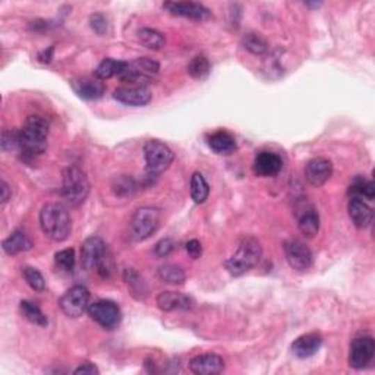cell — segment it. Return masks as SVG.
Returning <instances> with one entry per match:
<instances>
[{
  "mask_svg": "<svg viewBox=\"0 0 375 375\" xmlns=\"http://www.w3.org/2000/svg\"><path fill=\"white\" fill-rule=\"evenodd\" d=\"M40 226L49 239L63 242L72 232V220L62 202H47L40 212Z\"/></svg>",
  "mask_w": 375,
  "mask_h": 375,
  "instance_id": "6da1fadb",
  "label": "cell"
},
{
  "mask_svg": "<svg viewBox=\"0 0 375 375\" xmlns=\"http://www.w3.org/2000/svg\"><path fill=\"white\" fill-rule=\"evenodd\" d=\"M47 120L37 115L29 116L19 131V150L26 157H35L43 154L47 148Z\"/></svg>",
  "mask_w": 375,
  "mask_h": 375,
  "instance_id": "7a4b0ae2",
  "label": "cell"
},
{
  "mask_svg": "<svg viewBox=\"0 0 375 375\" xmlns=\"http://www.w3.org/2000/svg\"><path fill=\"white\" fill-rule=\"evenodd\" d=\"M81 264L86 270H95L103 279L113 273V260L104 241L99 236H91L81 246Z\"/></svg>",
  "mask_w": 375,
  "mask_h": 375,
  "instance_id": "3957f363",
  "label": "cell"
},
{
  "mask_svg": "<svg viewBox=\"0 0 375 375\" xmlns=\"http://www.w3.org/2000/svg\"><path fill=\"white\" fill-rule=\"evenodd\" d=\"M261 257H262V246L260 241L254 238V236H246V238H244L242 242L239 244L234 254L226 260L225 267L232 276L239 277L246 271L253 270L255 266H258Z\"/></svg>",
  "mask_w": 375,
  "mask_h": 375,
  "instance_id": "277c9868",
  "label": "cell"
},
{
  "mask_svg": "<svg viewBox=\"0 0 375 375\" xmlns=\"http://www.w3.org/2000/svg\"><path fill=\"white\" fill-rule=\"evenodd\" d=\"M90 193V182L87 175L77 166H69L63 170L62 197L71 207L84 202Z\"/></svg>",
  "mask_w": 375,
  "mask_h": 375,
  "instance_id": "5b68a950",
  "label": "cell"
},
{
  "mask_svg": "<svg viewBox=\"0 0 375 375\" xmlns=\"http://www.w3.org/2000/svg\"><path fill=\"white\" fill-rule=\"evenodd\" d=\"M159 71L160 65L156 61L150 58H140L132 62H125L118 78L129 86L147 87V84L156 79Z\"/></svg>",
  "mask_w": 375,
  "mask_h": 375,
  "instance_id": "8992f818",
  "label": "cell"
},
{
  "mask_svg": "<svg viewBox=\"0 0 375 375\" xmlns=\"http://www.w3.org/2000/svg\"><path fill=\"white\" fill-rule=\"evenodd\" d=\"M144 157L147 164V175L157 177L170 168L175 160L172 148L159 140H148L144 145Z\"/></svg>",
  "mask_w": 375,
  "mask_h": 375,
  "instance_id": "52a82bcc",
  "label": "cell"
},
{
  "mask_svg": "<svg viewBox=\"0 0 375 375\" xmlns=\"http://www.w3.org/2000/svg\"><path fill=\"white\" fill-rule=\"evenodd\" d=\"M161 212L156 207H141L131 218V236L136 242L148 239L160 226Z\"/></svg>",
  "mask_w": 375,
  "mask_h": 375,
  "instance_id": "ba28073f",
  "label": "cell"
},
{
  "mask_svg": "<svg viewBox=\"0 0 375 375\" xmlns=\"http://www.w3.org/2000/svg\"><path fill=\"white\" fill-rule=\"evenodd\" d=\"M90 307V292L84 286H74L59 299V308L69 318H79Z\"/></svg>",
  "mask_w": 375,
  "mask_h": 375,
  "instance_id": "9c48e42d",
  "label": "cell"
},
{
  "mask_svg": "<svg viewBox=\"0 0 375 375\" xmlns=\"http://www.w3.org/2000/svg\"><path fill=\"white\" fill-rule=\"evenodd\" d=\"M88 314L94 321L106 330L116 328L122 321V311L113 301H97L90 303Z\"/></svg>",
  "mask_w": 375,
  "mask_h": 375,
  "instance_id": "30bf717a",
  "label": "cell"
},
{
  "mask_svg": "<svg viewBox=\"0 0 375 375\" xmlns=\"http://www.w3.org/2000/svg\"><path fill=\"white\" fill-rule=\"evenodd\" d=\"M285 255L289 262V266L296 271H307L312 267L314 257L311 249L305 245L302 241L289 239L283 245Z\"/></svg>",
  "mask_w": 375,
  "mask_h": 375,
  "instance_id": "8fae6325",
  "label": "cell"
},
{
  "mask_svg": "<svg viewBox=\"0 0 375 375\" xmlns=\"http://www.w3.org/2000/svg\"><path fill=\"white\" fill-rule=\"evenodd\" d=\"M375 353V342L371 336L356 337L351 344L349 365L355 369L367 368Z\"/></svg>",
  "mask_w": 375,
  "mask_h": 375,
  "instance_id": "7c38bea8",
  "label": "cell"
},
{
  "mask_svg": "<svg viewBox=\"0 0 375 375\" xmlns=\"http://www.w3.org/2000/svg\"><path fill=\"white\" fill-rule=\"evenodd\" d=\"M163 9L170 12L172 15L188 18L192 21H207L212 18V10L201 3L196 2H166Z\"/></svg>",
  "mask_w": 375,
  "mask_h": 375,
  "instance_id": "4fadbf2b",
  "label": "cell"
},
{
  "mask_svg": "<svg viewBox=\"0 0 375 375\" xmlns=\"http://www.w3.org/2000/svg\"><path fill=\"white\" fill-rule=\"evenodd\" d=\"M113 97H115V100H118L119 103L125 106L144 107L151 102L152 94L144 86H127V87L116 88L113 93Z\"/></svg>",
  "mask_w": 375,
  "mask_h": 375,
  "instance_id": "5bb4252c",
  "label": "cell"
},
{
  "mask_svg": "<svg viewBox=\"0 0 375 375\" xmlns=\"http://www.w3.org/2000/svg\"><path fill=\"white\" fill-rule=\"evenodd\" d=\"M331 175L333 163L326 157L311 159L307 166H305V177H307L308 182L315 188L323 186L331 177Z\"/></svg>",
  "mask_w": 375,
  "mask_h": 375,
  "instance_id": "9a60e30c",
  "label": "cell"
},
{
  "mask_svg": "<svg viewBox=\"0 0 375 375\" xmlns=\"http://www.w3.org/2000/svg\"><path fill=\"white\" fill-rule=\"evenodd\" d=\"M189 369L198 375H216L225 369V360L216 353H202L189 360Z\"/></svg>",
  "mask_w": 375,
  "mask_h": 375,
  "instance_id": "2e32d148",
  "label": "cell"
},
{
  "mask_svg": "<svg viewBox=\"0 0 375 375\" xmlns=\"http://www.w3.org/2000/svg\"><path fill=\"white\" fill-rule=\"evenodd\" d=\"M283 169V160L279 154L271 151H261L254 160V172L261 177L276 176Z\"/></svg>",
  "mask_w": 375,
  "mask_h": 375,
  "instance_id": "e0dca14e",
  "label": "cell"
},
{
  "mask_svg": "<svg viewBox=\"0 0 375 375\" xmlns=\"http://www.w3.org/2000/svg\"><path fill=\"white\" fill-rule=\"evenodd\" d=\"M71 87L75 94L84 100H99L104 95L106 87L97 78H77L71 81Z\"/></svg>",
  "mask_w": 375,
  "mask_h": 375,
  "instance_id": "ac0fdd59",
  "label": "cell"
},
{
  "mask_svg": "<svg viewBox=\"0 0 375 375\" xmlns=\"http://www.w3.org/2000/svg\"><path fill=\"white\" fill-rule=\"evenodd\" d=\"M347 212L352 220L353 226L358 229H367L372 223V208L362 200L358 197H351L349 204H347Z\"/></svg>",
  "mask_w": 375,
  "mask_h": 375,
  "instance_id": "d6986e66",
  "label": "cell"
},
{
  "mask_svg": "<svg viewBox=\"0 0 375 375\" xmlns=\"http://www.w3.org/2000/svg\"><path fill=\"white\" fill-rule=\"evenodd\" d=\"M192 305V299L184 294H179V292H161L157 296V307L166 312L189 311Z\"/></svg>",
  "mask_w": 375,
  "mask_h": 375,
  "instance_id": "ffe728a7",
  "label": "cell"
},
{
  "mask_svg": "<svg viewBox=\"0 0 375 375\" xmlns=\"http://www.w3.org/2000/svg\"><path fill=\"white\" fill-rule=\"evenodd\" d=\"M323 344V337L318 333H307V335L299 336L294 343H292V352L296 358L305 359L314 356L319 347Z\"/></svg>",
  "mask_w": 375,
  "mask_h": 375,
  "instance_id": "44dd1931",
  "label": "cell"
},
{
  "mask_svg": "<svg viewBox=\"0 0 375 375\" xmlns=\"http://www.w3.org/2000/svg\"><path fill=\"white\" fill-rule=\"evenodd\" d=\"M298 228L307 238H314L319 230V216L315 207L311 204H303L298 208Z\"/></svg>",
  "mask_w": 375,
  "mask_h": 375,
  "instance_id": "7402d4cb",
  "label": "cell"
},
{
  "mask_svg": "<svg viewBox=\"0 0 375 375\" xmlns=\"http://www.w3.org/2000/svg\"><path fill=\"white\" fill-rule=\"evenodd\" d=\"M2 248L8 255H18L21 253L30 251L33 248V241L30 239V236L26 234L25 230L17 229L2 242Z\"/></svg>",
  "mask_w": 375,
  "mask_h": 375,
  "instance_id": "603a6c76",
  "label": "cell"
},
{
  "mask_svg": "<svg viewBox=\"0 0 375 375\" xmlns=\"http://www.w3.org/2000/svg\"><path fill=\"white\" fill-rule=\"evenodd\" d=\"M208 145H210V148L214 152H217V154L225 156L232 154V152H234L236 148H238L234 138L226 131H218L212 134L210 138H208Z\"/></svg>",
  "mask_w": 375,
  "mask_h": 375,
  "instance_id": "cb8c5ba5",
  "label": "cell"
},
{
  "mask_svg": "<svg viewBox=\"0 0 375 375\" xmlns=\"http://www.w3.org/2000/svg\"><path fill=\"white\" fill-rule=\"evenodd\" d=\"M159 279L168 285H184L186 280V274L182 267L175 264H164L157 271Z\"/></svg>",
  "mask_w": 375,
  "mask_h": 375,
  "instance_id": "d4e9b609",
  "label": "cell"
},
{
  "mask_svg": "<svg viewBox=\"0 0 375 375\" xmlns=\"http://www.w3.org/2000/svg\"><path fill=\"white\" fill-rule=\"evenodd\" d=\"M208 196H210V186H208L202 173L196 172L191 177V197L193 202L202 204L205 202Z\"/></svg>",
  "mask_w": 375,
  "mask_h": 375,
  "instance_id": "484cf974",
  "label": "cell"
},
{
  "mask_svg": "<svg viewBox=\"0 0 375 375\" xmlns=\"http://www.w3.org/2000/svg\"><path fill=\"white\" fill-rule=\"evenodd\" d=\"M349 193H351V197H358V198L372 201L375 197V189H374L372 180L365 179L362 176L355 177L353 182L351 184Z\"/></svg>",
  "mask_w": 375,
  "mask_h": 375,
  "instance_id": "4316f807",
  "label": "cell"
},
{
  "mask_svg": "<svg viewBox=\"0 0 375 375\" xmlns=\"http://www.w3.org/2000/svg\"><path fill=\"white\" fill-rule=\"evenodd\" d=\"M242 47L249 53L255 54V56H262V54H266L269 51V41L261 34L249 33L245 34L242 38Z\"/></svg>",
  "mask_w": 375,
  "mask_h": 375,
  "instance_id": "83f0119b",
  "label": "cell"
},
{
  "mask_svg": "<svg viewBox=\"0 0 375 375\" xmlns=\"http://www.w3.org/2000/svg\"><path fill=\"white\" fill-rule=\"evenodd\" d=\"M123 280L127 282L129 290L136 299H144L147 295V286L143 277L138 274L134 269H127L123 271Z\"/></svg>",
  "mask_w": 375,
  "mask_h": 375,
  "instance_id": "f1b7e54d",
  "label": "cell"
},
{
  "mask_svg": "<svg viewBox=\"0 0 375 375\" xmlns=\"http://www.w3.org/2000/svg\"><path fill=\"white\" fill-rule=\"evenodd\" d=\"M138 38L150 50H161L166 46V37L154 29H141L138 31Z\"/></svg>",
  "mask_w": 375,
  "mask_h": 375,
  "instance_id": "f546056e",
  "label": "cell"
},
{
  "mask_svg": "<svg viewBox=\"0 0 375 375\" xmlns=\"http://www.w3.org/2000/svg\"><path fill=\"white\" fill-rule=\"evenodd\" d=\"M125 62L122 61H116V59H104L99 66L95 67L94 71V78L104 81V79H110L113 77H119L122 67H123Z\"/></svg>",
  "mask_w": 375,
  "mask_h": 375,
  "instance_id": "4dcf8cb0",
  "label": "cell"
},
{
  "mask_svg": "<svg viewBox=\"0 0 375 375\" xmlns=\"http://www.w3.org/2000/svg\"><path fill=\"white\" fill-rule=\"evenodd\" d=\"M21 312L22 315L29 319L30 323L40 326V327H46L49 324L47 317L43 314L35 303L30 302V301H22L21 302Z\"/></svg>",
  "mask_w": 375,
  "mask_h": 375,
  "instance_id": "1f68e13d",
  "label": "cell"
},
{
  "mask_svg": "<svg viewBox=\"0 0 375 375\" xmlns=\"http://www.w3.org/2000/svg\"><path fill=\"white\" fill-rule=\"evenodd\" d=\"M210 62L202 54L200 56L192 58L191 62L188 63V74L193 79H204L208 74H210Z\"/></svg>",
  "mask_w": 375,
  "mask_h": 375,
  "instance_id": "d6a6232c",
  "label": "cell"
},
{
  "mask_svg": "<svg viewBox=\"0 0 375 375\" xmlns=\"http://www.w3.org/2000/svg\"><path fill=\"white\" fill-rule=\"evenodd\" d=\"M75 251L72 248H67V249H62V251L56 253V255H54V264H56V267L63 271V273H67L71 274L74 273V269H75Z\"/></svg>",
  "mask_w": 375,
  "mask_h": 375,
  "instance_id": "836d02e7",
  "label": "cell"
},
{
  "mask_svg": "<svg viewBox=\"0 0 375 375\" xmlns=\"http://www.w3.org/2000/svg\"><path fill=\"white\" fill-rule=\"evenodd\" d=\"M22 274H24V279L26 282V285H29L33 290L35 292H43L46 289V280L43 274H41L37 269L34 267H25L22 270Z\"/></svg>",
  "mask_w": 375,
  "mask_h": 375,
  "instance_id": "e575fe53",
  "label": "cell"
},
{
  "mask_svg": "<svg viewBox=\"0 0 375 375\" xmlns=\"http://www.w3.org/2000/svg\"><path fill=\"white\" fill-rule=\"evenodd\" d=\"M19 148V131L5 129L2 134V150L12 151Z\"/></svg>",
  "mask_w": 375,
  "mask_h": 375,
  "instance_id": "d590c367",
  "label": "cell"
},
{
  "mask_svg": "<svg viewBox=\"0 0 375 375\" xmlns=\"http://www.w3.org/2000/svg\"><path fill=\"white\" fill-rule=\"evenodd\" d=\"M90 25H91V29L99 35L106 34L107 30H109L107 18L104 15H102V13H94V15H91L90 17Z\"/></svg>",
  "mask_w": 375,
  "mask_h": 375,
  "instance_id": "8d00e7d4",
  "label": "cell"
},
{
  "mask_svg": "<svg viewBox=\"0 0 375 375\" xmlns=\"http://www.w3.org/2000/svg\"><path fill=\"white\" fill-rule=\"evenodd\" d=\"M173 249H175V242L170 238H164L156 244L154 254L159 258H164V257H169L173 253Z\"/></svg>",
  "mask_w": 375,
  "mask_h": 375,
  "instance_id": "74e56055",
  "label": "cell"
},
{
  "mask_svg": "<svg viewBox=\"0 0 375 375\" xmlns=\"http://www.w3.org/2000/svg\"><path fill=\"white\" fill-rule=\"evenodd\" d=\"M186 253L192 260H198L202 255V245L200 241L197 239H191L189 242H186Z\"/></svg>",
  "mask_w": 375,
  "mask_h": 375,
  "instance_id": "f35d334b",
  "label": "cell"
},
{
  "mask_svg": "<svg viewBox=\"0 0 375 375\" xmlns=\"http://www.w3.org/2000/svg\"><path fill=\"white\" fill-rule=\"evenodd\" d=\"M74 374H75V375H99L100 371H99V368H97L94 364L86 362V364L79 365V367L74 371Z\"/></svg>",
  "mask_w": 375,
  "mask_h": 375,
  "instance_id": "ab89813d",
  "label": "cell"
},
{
  "mask_svg": "<svg viewBox=\"0 0 375 375\" xmlns=\"http://www.w3.org/2000/svg\"><path fill=\"white\" fill-rule=\"evenodd\" d=\"M0 189H2V204H6L12 197V191H10L9 185L6 184L5 179H2V188Z\"/></svg>",
  "mask_w": 375,
  "mask_h": 375,
  "instance_id": "60d3db41",
  "label": "cell"
},
{
  "mask_svg": "<svg viewBox=\"0 0 375 375\" xmlns=\"http://www.w3.org/2000/svg\"><path fill=\"white\" fill-rule=\"evenodd\" d=\"M51 54H53V47H50L49 51L45 50L43 53H40L38 61H40V62H43V63H49V62L51 61Z\"/></svg>",
  "mask_w": 375,
  "mask_h": 375,
  "instance_id": "b9f144b4",
  "label": "cell"
}]
</instances>
